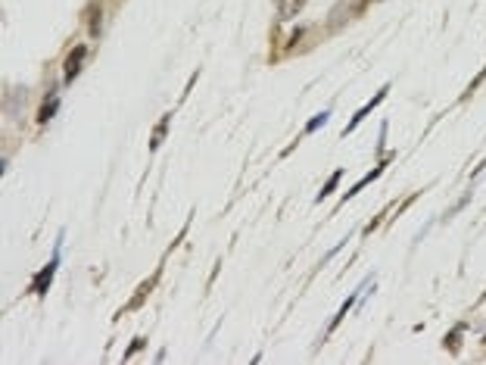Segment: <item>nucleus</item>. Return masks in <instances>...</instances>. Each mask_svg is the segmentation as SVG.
Returning a JSON list of instances; mask_svg holds the SVG:
<instances>
[{
    "mask_svg": "<svg viewBox=\"0 0 486 365\" xmlns=\"http://www.w3.org/2000/svg\"><path fill=\"white\" fill-rule=\"evenodd\" d=\"M165 131H169V116L162 119V122H159V131H153V137H150V147L156 150L159 144H162V137H165Z\"/></svg>",
    "mask_w": 486,
    "mask_h": 365,
    "instance_id": "obj_7",
    "label": "nucleus"
},
{
    "mask_svg": "<svg viewBox=\"0 0 486 365\" xmlns=\"http://www.w3.org/2000/svg\"><path fill=\"white\" fill-rule=\"evenodd\" d=\"M84 57H88V44H75V47L69 50V57H66V63H63L66 82H75L78 78V72H82V66H84Z\"/></svg>",
    "mask_w": 486,
    "mask_h": 365,
    "instance_id": "obj_1",
    "label": "nucleus"
},
{
    "mask_svg": "<svg viewBox=\"0 0 486 365\" xmlns=\"http://www.w3.org/2000/svg\"><path fill=\"white\" fill-rule=\"evenodd\" d=\"M387 94H390V84H384V88H381V91H377V94H374V97H371V100H368V103H365V106H362V110H358V112H356V116H352V122H349V125H346V128H343V135H349V131H352V128H356V125H358V122H362V119H365V116H368V112H371V110H374V106H377V103H381V100H384V97H387Z\"/></svg>",
    "mask_w": 486,
    "mask_h": 365,
    "instance_id": "obj_2",
    "label": "nucleus"
},
{
    "mask_svg": "<svg viewBox=\"0 0 486 365\" xmlns=\"http://www.w3.org/2000/svg\"><path fill=\"white\" fill-rule=\"evenodd\" d=\"M153 284H156V278H150V281H144V284H141V290H137V297L128 303V309H137V306H141V303L146 300V290H150Z\"/></svg>",
    "mask_w": 486,
    "mask_h": 365,
    "instance_id": "obj_6",
    "label": "nucleus"
},
{
    "mask_svg": "<svg viewBox=\"0 0 486 365\" xmlns=\"http://www.w3.org/2000/svg\"><path fill=\"white\" fill-rule=\"evenodd\" d=\"M303 6H305V0H278V16H281V19H293V16H299V13H303Z\"/></svg>",
    "mask_w": 486,
    "mask_h": 365,
    "instance_id": "obj_5",
    "label": "nucleus"
},
{
    "mask_svg": "<svg viewBox=\"0 0 486 365\" xmlns=\"http://www.w3.org/2000/svg\"><path fill=\"white\" fill-rule=\"evenodd\" d=\"M458 347H462V328L452 331V334L446 337V350H449V353H458Z\"/></svg>",
    "mask_w": 486,
    "mask_h": 365,
    "instance_id": "obj_8",
    "label": "nucleus"
},
{
    "mask_svg": "<svg viewBox=\"0 0 486 365\" xmlns=\"http://www.w3.org/2000/svg\"><path fill=\"white\" fill-rule=\"evenodd\" d=\"M56 269H59V260H56V256H53V260H50L47 265H44V271H41V275L35 278V284H31V290H35V294H44V290L50 288V278L56 275Z\"/></svg>",
    "mask_w": 486,
    "mask_h": 365,
    "instance_id": "obj_3",
    "label": "nucleus"
},
{
    "mask_svg": "<svg viewBox=\"0 0 486 365\" xmlns=\"http://www.w3.org/2000/svg\"><path fill=\"white\" fill-rule=\"evenodd\" d=\"M59 110V97H56V91H50L47 97H44V103H41V110H38V122H50L53 119V112Z\"/></svg>",
    "mask_w": 486,
    "mask_h": 365,
    "instance_id": "obj_4",
    "label": "nucleus"
},
{
    "mask_svg": "<svg viewBox=\"0 0 486 365\" xmlns=\"http://www.w3.org/2000/svg\"><path fill=\"white\" fill-rule=\"evenodd\" d=\"M340 175H343L340 169H337L334 175H331V181H328V184H324V188H321V194H318V200H324V197H328V194H334V188H337V181H340Z\"/></svg>",
    "mask_w": 486,
    "mask_h": 365,
    "instance_id": "obj_9",
    "label": "nucleus"
},
{
    "mask_svg": "<svg viewBox=\"0 0 486 365\" xmlns=\"http://www.w3.org/2000/svg\"><path fill=\"white\" fill-rule=\"evenodd\" d=\"M328 119H331V116H328V112H318V116H315V119H312V122H309V125H305V135H312V131H315V128H321V125H324V122H328Z\"/></svg>",
    "mask_w": 486,
    "mask_h": 365,
    "instance_id": "obj_10",
    "label": "nucleus"
}]
</instances>
